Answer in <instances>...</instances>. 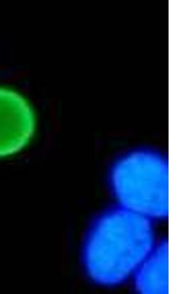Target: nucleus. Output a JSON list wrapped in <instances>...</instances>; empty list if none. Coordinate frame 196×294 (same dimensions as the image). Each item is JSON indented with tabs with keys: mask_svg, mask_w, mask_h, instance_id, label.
Here are the masks:
<instances>
[{
	"mask_svg": "<svg viewBox=\"0 0 196 294\" xmlns=\"http://www.w3.org/2000/svg\"><path fill=\"white\" fill-rule=\"evenodd\" d=\"M111 179L117 194L126 203L156 205L167 199L168 163L156 152L138 150L126 154L114 166Z\"/></svg>",
	"mask_w": 196,
	"mask_h": 294,
	"instance_id": "f257e3e1",
	"label": "nucleus"
},
{
	"mask_svg": "<svg viewBox=\"0 0 196 294\" xmlns=\"http://www.w3.org/2000/svg\"><path fill=\"white\" fill-rule=\"evenodd\" d=\"M35 126L34 113L26 98L17 91L0 86V158L24 148Z\"/></svg>",
	"mask_w": 196,
	"mask_h": 294,
	"instance_id": "f03ea898",
	"label": "nucleus"
}]
</instances>
